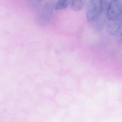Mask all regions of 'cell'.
Masks as SVG:
<instances>
[{
	"mask_svg": "<svg viewBox=\"0 0 122 122\" xmlns=\"http://www.w3.org/2000/svg\"><path fill=\"white\" fill-rule=\"evenodd\" d=\"M122 15V0H111L106 10L108 20H115Z\"/></svg>",
	"mask_w": 122,
	"mask_h": 122,
	"instance_id": "7a4b0ae2",
	"label": "cell"
},
{
	"mask_svg": "<svg viewBox=\"0 0 122 122\" xmlns=\"http://www.w3.org/2000/svg\"><path fill=\"white\" fill-rule=\"evenodd\" d=\"M111 0H101L102 11H106L108 7Z\"/></svg>",
	"mask_w": 122,
	"mask_h": 122,
	"instance_id": "52a82bcc",
	"label": "cell"
},
{
	"mask_svg": "<svg viewBox=\"0 0 122 122\" xmlns=\"http://www.w3.org/2000/svg\"><path fill=\"white\" fill-rule=\"evenodd\" d=\"M72 0H58L55 5V9L57 10H65L72 3Z\"/></svg>",
	"mask_w": 122,
	"mask_h": 122,
	"instance_id": "8992f818",
	"label": "cell"
},
{
	"mask_svg": "<svg viewBox=\"0 0 122 122\" xmlns=\"http://www.w3.org/2000/svg\"><path fill=\"white\" fill-rule=\"evenodd\" d=\"M86 0H72L71 7L72 10L78 12L82 9L85 5Z\"/></svg>",
	"mask_w": 122,
	"mask_h": 122,
	"instance_id": "5b68a950",
	"label": "cell"
},
{
	"mask_svg": "<svg viewBox=\"0 0 122 122\" xmlns=\"http://www.w3.org/2000/svg\"><path fill=\"white\" fill-rule=\"evenodd\" d=\"M109 21L106 27V31L110 35H116L122 25V15L115 20Z\"/></svg>",
	"mask_w": 122,
	"mask_h": 122,
	"instance_id": "277c9868",
	"label": "cell"
},
{
	"mask_svg": "<svg viewBox=\"0 0 122 122\" xmlns=\"http://www.w3.org/2000/svg\"><path fill=\"white\" fill-rule=\"evenodd\" d=\"M55 7L52 1H49L43 7L38 15V20L40 24L45 25L50 20Z\"/></svg>",
	"mask_w": 122,
	"mask_h": 122,
	"instance_id": "3957f363",
	"label": "cell"
},
{
	"mask_svg": "<svg viewBox=\"0 0 122 122\" xmlns=\"http://www.w3.org/2000/svg\"><path fill=\"white\" fill-rule=\"evenodd\" d=\"M117 35V38L118 41H122V24Z\"/></svg>",
	"mask_w": 122,
	"mask_h": 122,
	"instance_id": "ba28073f",
	"label": "cell"
},
{
	"mask_svg": "<svg viewBox=\"0 0 122 122\" xmlns=\"http://www.w3.org/2000/svg\"><path fill=\"white\" fill-rule=\"evenodd\" d=\"M32 0V2L33 3V4H37V3L38 4V3L39 2H40V0Z\"/></svg>",
	"mask_w": 122,
	"mask_h": 122,
	"instance_id": "9c48e42d",
	"label": "cell"
},
{
	"mask_svg": "<svg viewBox=\"0 0 122 122\" xmlns=\"http://www.w3.org/2000/svg\"><path fill=\"white\" fill-rule=\"evenodd\" d=\"M102 11L101 0H89L86 10V18L88 22L97 21Z\"/></svg>",
	"mask_w": 122,
	"mask_h": 122,
	"instance_id": "6da1fadb",
	"label": "cell"
}]
</instances>
